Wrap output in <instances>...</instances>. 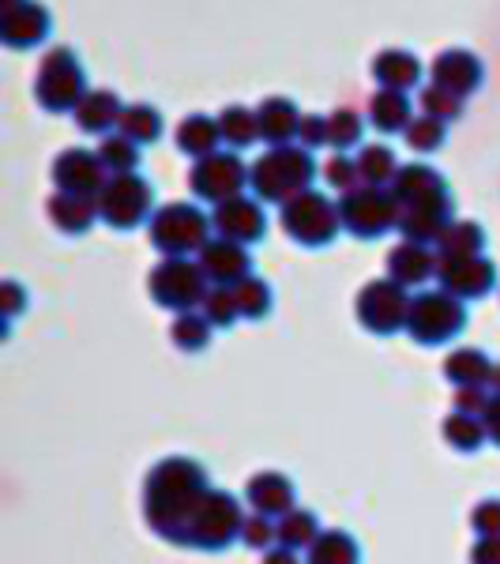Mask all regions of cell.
<instances>
[{"label": "cell", "instance_id": "1", "mask_svg": "<svg viewBox=\"0 0 500 564\" xmlns=\"http://www.w3.org/2000/svg\"><path fill=\"white\" fill-rule=\"evenodd\" d=\"M207 489H211V481H207L204 463L188 456H170L154 463L148 481H143V516H148V527L159 539L181 545L185 527L196 516Z\"/></svg>", "mask_w": 500, "mask_h": 564}, {"label": "cell", "instance_id": "2", "mask_svg": "<svg viewBox=\"0 0 500 564\" xmlns=\"http://www.w3.org/2000/svg\"><path fill=\"white\" fill-rule=\"evenodd\" d=\"M320 177L313 151L302 143H290V148H268L257 162L249 166V188L260 204L283 207L294 196H302L313 188V181Z\"/></svg>", "mask_w": 500, "mask_h": 564}, {"label": "cell", "instance_id": "3", "mask_svg": "<svg viewBox=\"0 0 500 564\" xmlns=\"http://www.w3.org/2000/svg\"><path fill=\"white\" fill-rule=\"evenodd\" d=\"M87 90V72L72 45H53L42 53L39 72H34V102L45 113H76Z\"/></svg>", "mask_w": 500, "mask_h": 564}, {"label": "cell", "instance_id": "4", "mask_svg": "<svg viewBox=\"0 0 500 564\" xmlns=\"http://www.w3.org/2000/svg\"><path fill=\"white\" fill-rule=\"evenodd\" d=\"M279 226L302 249H327L343 234L339 199H331L320 188H308V193L294 196L290 204L279 207Z\"/></svg>", "mask_w": 500, "mask_h": 564}, {"label": "cell", "instance_id": "5", "mask_svg": "<svg viewBox=\"0 0 500 564\" xmlns=\"http://www.w3.org/2000/svg\"><path fill=\"white\" fill-rule=\"evenodd\" d=\"M148 238L162 257H199L215 226L199 204H162L148 223Z\"/></svg>", "mask_w": 500, "mask_h": 564}, {"label": "cell", "instance_id": "6", "mask_svg": "<svg viewBox=\"0 0 500 564\" xmlns=\"http://www.w3.org/2000/svg\"><path fill=\"white\" fill-rule=\"evenodd\" d=\"M241 500L226 489H207V497L199 500L196 516L185 527V539L181 545L199 553H222L230 550L233 542H241Z\"/></svg>", "mask_w": 500, "mask_h": 564}, {"label": "cell", "instance_id": "7", "mask_svg": "<svg viewBox=\"0 0 500 564\" xmlns=\"http://www.w3.org/2000/svg\"><path fill=\"white\" fill-rule=\"evenodd\" d=\"M467 327V302H459L448 290H422L411 302V321H406V335L417 347H444Z\"/></svg>", "mask_w": 500, "mask_h": 564}, {"label": "cell", "instance_id": "8", "mask_svg": "<svg viewBox=\"0 0 500 564\" xmlns=\"http://www.w3.org/2000/svg\"><path fill=\"white\" fill-rule=\"evenodd\" d=\"M343 230L354 234L358 241H377L399 226V199L392 188L358 185L339 196Z\"/></svg>", "mask_w": 500, "mask_h": 564}, {"label": "cell", "instance_id": "9", "mask_svg": "<svg viewBox=\"0 0 500 564\" xmlns=\"http://www.w3.org/2000/svg\"><path fill=\"white\" fill-rule=\"evenodd\" d=\"M411 302L414 294H406V286H399L395 279H372L358 290V302H354V313H358V324L366 327L369 335H399L406 332V321H411Z\"/></svg>", "mask_w": 500, "mask_h": 564}, {"label": "cell", "instance_id": "10", "mask_svg": "<svg viewBox=\"0 0 500 564\" xmlns=\"http://www.w3.org/2000/svg\"><path fill=\"white\" fill-rule=\"evenodd\" d=\"M154 212H159L154 188L143 174H117L98 193V218L109 230H135V226L151 223Z\"/></svg>", "mask_w": 500, "mask_h": 564}, {"label": "cell", "instance_id": "11", "mask_svg": "<svg viewBox=\"0 0 500 564\" xmlns=\"http://www.w3.org/2000/svg\"><path fill=\"white\" fill-rule=\"evenodd\" d=\"M148 290L154 302L177 316V313H193L196 305H204L211 282H207L204 268H199L193 257H162L159 268L151 271Z\"/></svg>", "mask_w": 500, "mask_h": 564}, {"label": "cell", "instance_id": "12", "mask_svg": "<svg viewBox=\"0 0 500 564\" xmlns=\"http://www.w3.org/2000/svg\"><path fill=\"white\" fill-rule=\"evenodd\" d=\"M249 188V166L241 162L238 151H215L207 159H196L193 170H188V193H193L199 204H226L233 196H244Z\"/></svg>", "mask_w": 500, "mask_h": 564}, {"label": "cell", "instance_id": "13", "mask_svg": "<svg viewBox=\"0 0 500 564\" xmlns=\"http://www.w3.org/2000/svg\"><path fill=\"white\" fill-rule=\"evenodd\" d=\"M436 286L456 294L459 302H478V297L497 290V263L486 252H478V257H441Z\"/></svg>", "mask_w": 500, "mask_h": 564}, {"label": "cell", "instance_id": "14", "mask_svg": "<svg viewBox=\"0 0 500 564\" xmlns=\"http://www.w3.org/2000/svg\"><path fill=\"white\" fill-rule=\"evenodd\" d=\"M452 193L441 188V193L414 199V204H399V226L395 230L403 234V241H417V245H433L441 241V234L448 230L452 223Z\"/></svg>", "mask_w": 500, "mask_h": 564}, {"label": "cell", "instance_id": "15", "mask_svg": "<svg viewBox=\"0 0 500 564\" xmlns=\"http://www.w3.org/2000/svg\"><path fill=\"white\" fill-rule=\"evenodd\" d=\"M211 226L215 238L238 241V245H257L268 234V215H263V204L257 196H233L226 204L211 207Z\"/></svg>", "mask_w": 500, "mask_h": 564}, {"label": "cell", "instance_id": "16", "mask_svg": "<svg viewBox=\"0 0 500 564\" xmlns=\"http://www.w3.org/2000/svg\"><path fill=\"white\" fill-rule=\"evenodd\" d=\"M53 185L57 193H72V196H95L102 193V185L109 181L102 159L98 151H87V148H68L53 159Z\"/></svg>", "mask_w": 500, "mask_h": 564}, {"label": "cell", "instance_id": "17", "mask_svg": "<svg viewBox=\"0 0 500 564\" xmlns=\"http://www.w3.org/2000/svg\"><path fill=\"white\" fill-rule=\"evenodd\" d=\"M53 31V15L42 0H15V4H4V15H0V42L8 50H34L50 39Z\"/></svg>", "mask_w": 500, "mask_h": 564}, {"label": "cell", "instance_id": "18", "mask_svg": "<svg viewBox=\"0 0 500 564\" xmlns=\"http://www.w3.org/2000/svg\"><path fill=\"white\" fill-rule=\"evenodd\" d=\"M430 84L452 90V95H459V98H470L486 84V68H481L478 53L456 45V50H441L430 61Z\"/></svg>", "mask_w": 500, "mask_h": 564}, {"label": "cell", "instance_id": "19", "mask_svg": "<svg viewBox=\"0 0 500 564\" xmlns=\"http://www.w3.org/2000/svg\"><path fill=\"white\" fill-rule=\"evenodd\" d=\"M196 263L204 268V275L211 286H238L241 279L252 275V257L249 249L238 241H226V238H211L199 249Z\"/></svg>", "mask_w": 500, "mask_h": 564}, {"label": "cell", "instance_id": "20", "mask_svg": "<svg viewBox=\"0 0 500 564\" xmlns=\"http://www.w3.org/2000/svg\"><path fill=\"white\" fill-rule=\"evenodd\" d=\"M388 279H395L399 286L406 290H422L425 282L436 279V257L433 245H417V241H399L392 252H388Z\"/></svg>", "mask_w": 500, "mask_h": 564}, {"label": "cell", "instance_id": "21", "mask_svg": "<svg viewBox=\"0 0 500 564\" xmlns=\"http://www.w3.org/2000/svg\"><path fill=\"white\" fill-rule=\"evenodd\" d=\"M244 500H249L252 512L283 520L286 512L297 508V489H294V481L286 475H279V470H260V475L244 486Z\"/></svg>", "mask_w": 500, "mask_h": 564}, {"label": "cell", "instance_id": "22", "mask_svg": "<svg viewBox=\"0 0 500 564\" xmlns=\"http://www.w3.org/2000/svg\"><path fill=\"white\" fill-rule=\"evenodd\" d=\"M260 113V140L268 148H290L297 143V129H302V109L294 106V98L286 95H268L257 106Z\"/></svg>", "mask_w": 500, "mask_h": 564}, {"label": "cell", "instance_id": "23", "mask_svg": "<svg viewBox=\"0 0 500 564\" xmlns=\"http://www.w3.org/2000/svg\"><path fill=\"white\" fill-rule=\"evenodd\" d=\"M372 79H377L380 87H388V90H403V95H411L414 87H422V76H430V68H422V61L414 57L411 50H380L377 57H372Z\"/></svg>", "mask_w": 500, "mask_h": 564}, {"label": "cell", "instance_id": "24", "mask_svg": "<svg viewBox=\"0 0 500 564\" xmlns=\"http://www.w3.org/2000/svg\"><path fill=\"white\" fill-rule=\"evenodd\" d=\"M124 106L129 102H121V98L113 95V90H106V87H90L87 95H84V102L76 106V129L79 132H87V135H109V132H117L121 129V113H124Z\"/></svg>", "mask_w": 500, "mask_h": 564}, {"label": "cell", "instance_id": "25", "mask_svg": "<svg viewBox=\"0 0 500 564\" xmlns=\"http://www.w3.org/2000/svg\"><path fill=\"white\" fill-rule=\"evenodd\" d=\"M45 215H50V223L57 226L61 234H68V238H79V234H87L95 223H102L95 196H72V193H53L45 199Z\"/></svg>", "mask_w": 500, "mask_h": 564}, {"label": "cell", "instance_id": "26", "mask_svg": "<svg viewBox=\"0 0 500 564\" xmlns=\"http://www.w3.org/2000/svg\"><path fill=\"white\" fill-rule=\"evenodd\" d=\"M366 121L377 129L380 135H395V132H406L414 121V106H411V95L403 90H388V87H377L366 106Z\"/></svg>", "mask_w": 500, "mask_h": 564}, {"label": "cell", "instance_id": "27", "mask_svg": "<svg viewBox=\"0 0 500 564\" xmlns=\"http://www.w3.org/2000/svg\"><path fill=\"white\" fill-rule=\"evenodd\" d=\"M174 143H177V151L188 154L193 162L222 151V129H218V117H211V113L181 117V124L174 129Z\"/></svg>", "mask_w": 500, "mask_h": 564}, {"label": "cell", "instance_id": "28", "mask_svg": "<svg viewBox=\"0 0 500 564\" xmlns=\"http://www.w3.org/2000/svg\"><path fill=\"white\" fill-rule=\"evenodd\" d=\"M489 372H493V358L478 347H459L444 358V377L456 388H489Z\"/></svg>", "mask_w": 500, "mask_h": 564}, {"label": "cell", "instance_id": "29", "mask_svg": "<svg viewBox=\"0 0 500 564\" xmlns=\"http://www.w3.org/2000/svg\"><path fill=\"white\" fill-rule=\"evenodd\" d=\"M215 117H218V129H222L226 151H244V148H252V143L260 140V113L252 106L230 102V106L218 109Z\"/></svg>", "mask_w": 500, "mask_h": 564}, {"label": "cell", "instance_id": "30", "mask_svg": "<svg viewBox=\"0 0 500 564\" xmlns=\"http://www.w3.org/2000/svg\"><path fill=\"white\" fill-rule=\"evenodd\" d=\"M358 174H361V185H372V188H392V181L399 174V159L388 143H361L358 148Z\"/></svg>", "mask_w": 500, "mask_h": 564}, {"label": "cell", "instance_id": "31", "mask_svg": "<svg viewBox=\"0 0 500 564\" xmlns=\"http://www.w3.org/2000/svg\"><path fill=\"white\" fill-rule=\"evenodd\" d=\"M441 188H448L444 177L433 166H425V162H406V166H399V174L392 181V193L399 204H414V199H425L441 193Z\"/></svg>", "mask_w": 500, "mask_h": 564}, {"label": "cell", "instance_id": "32", "mask_svg": "<svg viewBox=\"0 0 500 564\" xmlns=\"http://www.w3.org/2000/svg\"><path fill=\"white\" fill-rule=\"evenodd\" d=\"M481 249H486V230L475 218H452L436 241V257H478Z\"/></svg>", "mask_w": 500, "mask_h": 564}, {"label": "cell", "instance_id": "33", "mask_svg": "<svg viewBox=\"0 0 500 564\" xmlns=\"http://www.w3.org/2000/svg\"><path fill=\"white\" fill-rule=\"evenodd\" d=\"M162 113H159V106H151V102H129L124 106V113H121V135H129L132 143H140V148H148V143H154L162 135Z\"/></svg>", "mask_w": 500, "mask_h": 564}, {"label": "cell", "instance_id": "34", "mask_svg": "<svg viewBox=\"0 0 500 564\" xmlns=\"http://www.w3.org/2000/svg\"><path fill=\"white\" fill-rule=\"evenodd\" d=\"M305 564H361V550L347 531H324L305 550Z\"/></svg>", "mask_w": 500, "mask_h": 564}, {"label": "cell", "instance_id": "35", "mask_svg": "<svg viewBox=\"0 0 500 564\" xmlns=\"http://www.w3.org/2000/svg\"><path fill=\"white\" fill-rule=\"evenodd\" d=\"M140 154H143L140 143H132L129 135H121V132H109L98 140V159H102L109 177L135 174V170H140Z\"/></svg>", "mask_w": 500, "mask_h": 564}, {"label": "cell", "instance_id": "36", "mask_svg": "<svg viewBox=\"0 0 500 564\" xmlns=\"http://www.w3.org/2000/svg\"><path fill=\"white\" fill-rule=\"evenodd\" d=\"M441 436L448 441V448L463 452V456H470V452H478L481 444H489L481 417H475V414H459V411H452L448 417H444Z\"/></svg>", "mask_w": 500, "mask_h": 564}, {"label": "cell", "instance_id": "37", "mask_svg": "<svg viewBox=\"0 0 500 564\" xmlns=\"http://www.w3.org/2000/svg\"><path fill=\"white\" fill-rule=\"evenodd\" d=\"M327 117V148L331 151H354L361 148V135H366V121H361L358 109L350 106H339L331 109Z\"/></svg>", "mask_w": 500, "mask_h": 564}, {"label": "cell", "instance_id": "38", "mask_svg": "<svg viewBox=\"0 0 500 564\" xmlns=\"http://www.w3.org/2000/svg\"><path fill=\"white\" fill-rule=\"evenodd\" d=\"M211 321H207L204 313H177L174 316V324H170V343H174L177 350H185V354H199L211 343Z\"/></svg>", "mask_w": 500, "mask_h": 564}, {"label": "cell", "instance_id": "39", "mask_svg": "<svg viewBox=\"0 0 500 564\" xmlns=\"http://www.w3.org/2000/svg\"><path fill=\"white\" fill-rule=\"evenodd\" d=\"M320 534V520L308 508H294L279 520V545H286V550H308Z\"/></svg>", "mask_w": 500, "mask_h": 564}, {"label": "cell", "instance_id": "40", "mask_svg": "<svg viewBox=\"0 0 500 564\" xmlns=\"http://www.w3.org/2000/svg\"><path fill=\"white\" fill-rule=\"evenodd\" d=\"M233 297H238V313L241 321H263L275 305V294H271V282L260 275H249L233 286Z\"/></svg>", "mask_w": 500, "mask_h": 564}, {"label": "cell", "instance_id": "41", "mask_svg": "<svg viewBox=\"0 0 500 564\" xmlns=\"http://www.w3.org/2000/svg\"><path fill=\"white\" fill-rule=\"evenodd\" d=\"M199 313H204L207 321H211V327H218V332H226V327L238 324L241 313H238V297H233V286H211V290H207Z\"/></svg>", "mask_w": 500, "mask_h": 564}, {"label": "cell", "instance_id": "42", "mask_svg": "<svg viewBox=\"0 0 500 564\" xmlns=\"http://www.w3.org/2000/svg\"><path fill=\"white\" fill-rule=\"evenodd\" d=\"M444 135H448V124L436 121V117L417 113L411 121V129L403 132V140H406V148L417 151V154H433V151L444 148Z\"/></svg>", "mask_w": 500, "mask_h": 564}, {"label": "cell", "instance_id": "43", "mask_svg": "<svg viewBox=\"0 0 500 564\" xmlns=\"http://www.w3.org/2000/svg\"><path fill=\"white\" fill-rule=\"evenodd\" d=\"M417 102H422L425 117H436V121L452 124V121H459V117H463V106H467V98L452 95V90H444V87H436V84H425Z\"/></svg>", "mask_w": 500, "mask_h": 564}, {"label": "cell", "instance_id": "44", "mask_svg": "<svg viewBox=\"0 0 500 564\" xmlns=\"http://www.w3.org/2000/svg\"><path fill=\"white\" fill-rule=\"evenodd\" d=\"M320 177L327 181V185L335 188V193H350V188H358L361 185V174H358V159L347 151H335L331 159L324 162V170H320Z\"/></svg>", "mask_w": 500, "mask_h": 564}, {"label": "cell", "instance_id": "45", "mask_svg": "<svg viewBox=\"0 0 500 564\" xmlns=\"http://www.w3.org/2000/svg\"><path fill=\"white\" fill-rule=\"evenodd\" d=\"M241 542L249 545V550H257V553L275 550V545H279V520H271V516H260V512L244 516Z\"/></svg>", "mask_w": 500, "mask_h": 564}, {"label": "cell", "instance_id": "46", "mask_svg": "<svg viewBox=\"0 0 500 564\" xmlns=\"http://www.w3.org/2000/svg\"><path fill=\"white\" fill-rule=\"evenodd\" d=\"M470 527H475L478 539H500V497L478 500L475 512H470Z\"/></svg>", "mask_w": 500, "mask_h": 564}, {"label": "cell", "instance_id": "47", "mask_svg": "<svg viewBox=\"0 0 500 564\" xmlns=\"http://www.w3.org/2000/svg\"><path fill=\"white\" fill-rule=\"evenodd\" d=\"M297 143L308 148V151L327 148V117L324 113H305L302 129H297Z\"/></svg>", "mask_w": 500, "mask_h": 564}, {"label": "cell", "instance_id": "48", "mask_svg": "<svg viewBox=\"0 0 500 564\" xmlns=\"http://www.w3.org/2000/svg\"><path fill=\"white\" fill-rule=\"evenodd\" d=\"M489 399H493V391L489 388H456V399H452V406H456L459 414H475L481 417L489 406Z\"/></svg>", "mask_w": 500, "mask_h": 564}, {"label": "cell", "instance_id": "49", "mask_svg": "<svg viewBox=\"0 0 500 564\" xmlns=\"http://www.w3.org/2000/svg\"><path fill=\"white\" fill-rule=\"evenodd\" d=\"M0 308H4V324H12L15 316L26 308V294H23V286L15 279L0 282Z\"/></svg>", "mask_w": 500, "mask_h": 564}, {"label": "cell", "instance_id": "50", "mask_svg": "<svg viewBox=\"0 0 500 564\" xmlns=\"http://www.w3.org/2000/svg\"><path fill=\"white\" fill-rule=\"evenodd\" d=\"M470 564H500V539H478L470 545Z\"/></svg>", "mask_w": 500, "mask_h": 564}, {"label": "cell", "instance_id": "51", "mask_svg": "<svg viewBox=\"0 0 500 564\" xmlns=\"http://www.w3.org/2000/svg\"><path fill=\"white\" fill-rule=\"evenodd\" d=\"M481 425H486V436H489V444H497V448H500V395H493V399H489L486 414H481Z\"/></svg>", "mask_w": 500, "mask_h": 564}, {"label": "cell", "instance_id": "52", "mask_svg": "<svg viewBox=\"0 0 500 564\" xmlns=\"http://www.w3.org/2000/svg\"><path fill=\"white\" fill-rule=\"evenodd\" d=\"M263 564H302L297 550H286V545H275V550L263 553Z\"/></svg>", "mask_w": 500, "mask_h": 564}, {"label": "cell", "instance_id": "53", "mask_svg": "<svg viewBox=\"0 0 500 564\" xmlns=\"http://www.w3.org/2000/svg\"><path fill=\"white\" fill-rule=\"evenodd\" d=\"M489 391L500 395V361H493V372H489Z\"/></svg>", "mask_w": 500, "mask_h": 564}, {"label": "cell", "instance_id": "54", "mask_svg": "<svg viewBox=\"0 0 500 564\" xmlns=\"http://www.w3.org/2000/svg\"><path fill=\"white\" fill-rule=\"evenodd\" d=\"M4 4H15V0H4Z\"/></svg>", "mask_w": 500, "mask_h": 564}]
</instances>
